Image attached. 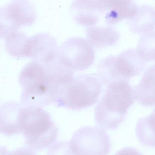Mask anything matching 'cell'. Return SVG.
<instances>
[{"mask_svg": "<svg viewBox=\"0 0 155 155\" xmlns=\"http://www.w3.org/2000/svg\"><path fill=\"white\" fill-rule=\"evenodd\" d=\"M28 37L24 33L19 31L12 34L5 39V49L12 56L27 57Z\"/></svg>", "mask_w": 155, "mask_h": 155, "instance_id": "obj_17", "label": "cell"}, {"mask_svg": "<svg viewBox=\"0 0 155 155\" xmlns=\"http://www.w3.org/2000/svg\"><path fill=\"white\" fill-rule=\"evenodd\" d=\"M135 132L142 145L155 147V108L149 115L138 120Z\"/></svg>", "mask_w": 155, "mask_h": 155, "instance_id": "obj_16", "label": "cell"}, {"mask_svg": "<svg viewBox=\"0 0 155 155\" xmlns=\"http://www.w3.org/2000/svg\"><path fill=\"white\" fill-rule=\"evenodd\" d=\"M102 86L96 74H80L62 88L54 103L72 110L90 107L98 101Z\"/></svg>", "mask_w": 155, "mask_h": 155, "instance_id": "obj_4", "label": "cell"}, {"mask_svg": "<svg viewBox=\"0 0 155 155\" xmlns=\"http://www.w3.org/2000/svg\"><path fill=\"white\" fill-rule=\"evenodd\" d=\"M136 50L146 62L155 61V31L144 34L140 37Z\"/></svg>", "mask_w": 155, "mask_h": 155, "instance_id": "obj_18", "label": "cell"}, {"mask_svg": "<svg viewBox=\"0 0 155 155\" xmlns=\"http://www.w3.org/2000/svg\"><path fill=\"white\" fill-rule=\"evenodd\" d=\"M128 27L135 34H145L155 29V8L152 5L138 6L135 14L128 20Z\"/></svg>", "mask_w": 155, "mask_h": 155, "instance_id": "obj_14", "label": "cell"}, {"mask_svg": "<svg viewBox=\"0 0 155 155\" xmlns=\"http://www.w3.org/2000/svg\"><path fill=\"white\" fill-rule=\"evenodd\" d=\"M58 48L54 37L48 33H40L28 38L27 57L41 64L51 61Z\"/></svg>", "mask_w": 155, "mask_h": 155, "instance_id": "obj_8", "label": "cell"}, {"mask_svg": "<svg viewBox=\"0 0 155 155\" xmlns=\"http://www.w3.org/2000/svg\"><path fill=\"white\" fill-rule=\"evenodd\" d=\"M20 28L8 13L5 6L0 7V39H6L12 34L18 31Z\"/></svg>", "mask_w": 155, "mask_h": 155, "instance_id": "obj_19", "label": "cell"}, {"mask_svg": "<svg viewBox=\"0 0 155 155\" xmlns=\"http://www.w3.org/2000/svg\"><path fill=\"white\" fill-rule=\"evenodd\" d=\"M102 14L108 25L115 24L125 19L134 17L138 6L134 0H96Z\"/></svg>", "mask_w": 155, "mask_h": 155, "instance_id": "obj_9", "label": "cell"}, {"mask_svg": "<svg viewBox=\"0 0 155 155\" xmlns=\"http://www.w3.org/2000/svg\"><path fill=\"white\" fill-rule=\"evenodd\" d=\"M71 11L75 21L83 26L91 27L96 24L102 14L96 0H74Z\"/></svg>", "mask_w": 155, "mask_h": 155, "instance_id": "obj_11", "label": "cell"}, {"mask_svg": "<svg viewBox=\"0 0 155 155\" xmlns=\"http://www.w3.org/2000/svg\"><path fill=\"white\" fill-rule=\"evenodd\" d=\"M114 155H143L133 147H125L119 150Z\"/></svg>", "mask_w": 155, "mask_h": 155, "instance_id": "obj_22", "label": "cell"}, {"mask_svg": "<svg viewBox=\"0 0 155 155\" xmlns=\"http://www.w3.org/2000/svg\"><path fill=\"white\" fill-rule=\"evenodd\" d=\"M146 63L136 50L128 49L117 56L110 55L98 63L96 75L102 84L108 85L112 82L128 81L140 75L145 69Z\"/></svg>", "mask_w": 155, "mask_h": 155, "instance_id": "obj_5", "label": "cell"}, {"mask_svg": "<svg viewBox=\"0 0 155 155\" xmlns=\"http://www.w3.org/2000/svg\"><path fill=\"white\" fill-rule=\"evenodd\" d=\"M22 106L15 102L4 103L0 107V133L8 136L21 133L20 117Z\"/></svg>", "mask_w": 155, "mask_h": 155, "instance_id": "obj_10", "label": "cell"}, {"mask_svg": "<svg viewBox=\"0 0 155 155\" xmlns=\"http://www.w3.org/2000/svg\"><path fill=\"white\" fill-rule=\"evenodd\" d=\"M70 143L78 155H108L111 150L109 135L97 127H81L74 134Z\"/></svg>", "mask_w": 155, "mask_h": 155, "instance_id": "obj_6", "label": "cell"}, {"mask_svg": "<svg viewBox=\"0 0 155 155\" xmlns=\"http://www.w3.org/2000/svg\"><path fill=\"white\" fill-rule=\"evenodd\" d=\"M6 155H36L34 150L28 147H23L8 152Z\"/></svg>", "mask_w": 155, "mask_h": 155, "instance_id": "obj_21", "label": "cell"}, {"mask_svg": "<svg viewBox=\"0 0 155 155\" xmlns=\"http://www.w3.org/2000/svg\"><path fill=\"white\" fill-rule=\"evenodd\" d=\"M47 155H78L71 143L58 142L51 146L47 151Z\"/></svg>", "mask_w": 155, "mask_h": 155, "instance_id": "obj_20", "label": "cell"}, {"mask_svg": "<svg viewBox=\"0 0 155 155\" xmlns=\"http://www.w3.org/2000/svg\"><path fill=\"white\" fill-rule=\"evenodd\" d=\"M19 81L23 107H40L55 103L63 84L41 64L33 61L22 69Z\"/></svg>", "mask_w": 155, "mask_h": 155, "instance_id": "obj_1", "label": "cell"}, {"mask_svg": "<svg viewBox=\"0 0 155 155\" xmlns=\"http://www.w3.org/2000/svg\"><path fill=\"white\" fill-rule=\"evenodd\" d=\"M5 7L12 19L20 27L30 26L36 20L35 8L29 0H12Z\"/></svg>", "mask_w": 155, "mask_h": 155, "instance_id": "obj_12", "label": "cell"}, {"mask_svg": "<svg viewBox=\"0 0 155 155\" xmlns=\"http://www.w3.org/2000/svg\"><path fill=\"white\" fill-rule=\"evenodd\" d=\"M58 53L63 62L74 72L89 68L95 59L94 47L87 40L80 37L67 39L58 48Z\"/></svg>", "mask_w": 155, "mask_h": 155, "instance_id": "obj_7", "label": "cell"}, {"mask_svg": "<svg viewBox=\"0 0 155 155\" xmlns=\"http://www.w3.org/2000/svg\"><path fill=\"white\" fill-rule=\"evenodd\" d=\"M96 107L94 118L101 128L115 130L124 121L127 111L135 100L134 88L128 81L112 82Z\"/></svg>", "mask_w": 155, "mask_h": 155, "instance_id": "obj_2", "label": "cell"}, {"mask_svg": "<svg viewBox=\"0 0 155 155\" xmlns=\"http://www.w3.org/2000/svg\"><path fill=\"white\" fill-rule=\"evenodd\" d=\"M134 91L135 99L142 105H155V64L146 70Z\"/></svg>", "mask_w": 155, "mask_h": 155, "instance_id": "obj_13", "label": "cell"}, {"mask_svg": "<svg viewBox=\"0 0 155 155\" xmlns=\"http://www.w3.org/2000/svg\"><path fill=\"white\" fill-rule=\"evenodd\" d=\"M20 123L26 145L34 151L45 149L57 139L58 128L42 107H22Z\"/></svg>", "mask_w": 155, "mask_h": 155, "instance_id": "obj_3", "label": "cell"}, {"mask_svg": "<svg viewBox=\"0 0 155 155\" xmlns=\"http://www.w3.org/2000/svg\"><path fill=\"white\" fill-rule=\"evenodd\" d=\"M8 153L5 147L0 146V155H6Z\"/></svg>", "mask_w": 155, "mask_h": 155, "instance_id": "obj_23", "label": "cell"}, {"mask_svg": "<svg viewBox=\"0 0 155 155\" xmlns=\"http://www.w3.org/2000/svg\"><path fill=\"white\" fill-rule=\"evenodd\" d=\"M87 41L94 48L104 49L116 44L120 38V34L111 26L94 27L86 31Z\"/></svg>", "mask_w": 155, "mask_h": 155, "instance_id": "obj_15", "label": "cell"}]
</instances>
